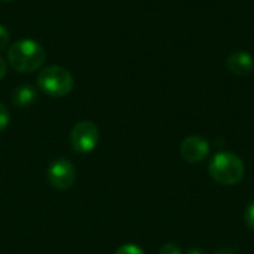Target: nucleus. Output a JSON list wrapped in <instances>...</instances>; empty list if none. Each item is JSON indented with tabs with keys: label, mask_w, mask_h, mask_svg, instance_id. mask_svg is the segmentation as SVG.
I'll return each mask as SVG.
<instances>
[{
	"label": "nucleus",
	"mask_w": 254,
	"mask_h": 254,
	"mask_svg": "<svg viewBox=\"0 0 254 254\" xmlns=\"http://www.w3.org/2000/svg\"><path fill=\"white\" fill-rule=\"evenodd\" d=\"M9 43V31L4 25L0 24V51L4 49Z\"/></svg>",
	"instance_id": "ddd939ff"
},
{
	"label": "nucleus",
	"mask_w": 254,
	"mask_h": 254,
	"mask_svg": "<svg viewBox=\"0 0 254 254\" xmlns=\"http://www.w3.org/2000/svg\"><path fill=\"white\" fill-rule=\"evenodd\" d=\"M6 71H7V65L4 63V60L0 57V80L6 76Z\"/></svg>",
	"instance_id": "4468645a"
},
{
	"label": "nucleus",
	"mask_w": 254,
	"mask_h": 254,
	"mask_svg": "<svg viewBox=\"0 0 254 254\" xmlns=\"http://www.w3.org/2000/svg\"><path fill=\"white\" fill-rule=\"evenodd\" d=\"M0 1H6L7 3V1H13V0H0Z\"/></svg>",
	"instance_id": "f3484780"
},
{
	"label": "nucleus",
	"mask_w": 254,
	"mask_h": 254,
	"mask_svg": "<svg viewBox=\"0 0 254 254\" xmlns=\"http://www.w3.org/2000/svg\"><path fill=\"white\" fill-rule=\"evenodd\" d=\"M46 58L43 46L33 39L15 42L7 51V63L18 73H33L39 70Z\"/></svg>",
	"instance_id": "f257e3e1"
},
{
	"label": "nucleus",
	"mask_w": 254,
	"mask_h": 254,
	"mask_svg": "<svg viewBox=\"0 0 254 254\" xmlns=\"http://www.w3.org/2000/svg\"><path fill=\"white\" fill-rule=\"evenodd\" d=\"M12 103L18 107V109H25L30 107L36 103L37 100V91L34 86L31 85H19L13 89L12 92Z\"/></svg>",
	"instance_id": "6e6552de"
},
{
	"label": "nucleus",
	"mask_w": 254,
	"mask_h": 254,
	"mask_svg": "<svg viewBox=\"0 0 254 254\" xmlns=\"http://www.w3.org/2000/svg\"><path fill=\"white\" fill-rule=\"evenodd\" d=\"M211 179L223 186H235L246 176V165L243 159L232 152H220L213 156L208 164Z\"/></svg>",
	"instance_id": "f03ea898"
},
{
	"label": "nucleus",
	"mask_w": 254,
	"mask_h": 254,
	"mask_svg": "<svg viewBox=\"0 0 254 254\" xmlns=\"http://www.w3.org/2000/svg\"><path fill=\"white\" fill-rule=\"evenodd\" d=\"M46 177L52 188L58 190H67L76 182V170L70 161L60 158V159H55L49 165Z\"/></svg>",
	"instance_id": "39448f33"
},
{
	"label": "nucleus",
	"mask_w": 254,
	"mask_h": 254,
	"mask_svg": "<svg viewBox=\"0 0 254 254\" xmlns=\"http://www.w3.org/2000/svg\"><path fill=\"white\" fill-rule=\"evenodd\" d=\"M159 254H183L182 253V249L174 244V243H167L161 247L159 250Z\"/></svg>",
	"instance_id": "f8f14e48"
},
{
	"label": "nucleus",
	"mask_w": 254,
	"mask_h": 254,
	"mask_svg": "<svg viewBox=\"0 0 254 254\" xmlns=\"http://www.w3.org/2000/svg\"><path fill=\"white\" fill-rule=\"evenodd\" d=\"M188 254H207L204 250H201V249H192V250H189Z\"/></svg>",
	"instance_id": "dca6fc26"
},
{
	"label": "nucleus",
	"mask_w": 254,
	"mask_h": 254,
	"mask_svg": "<svg viewBox=\"0 0 254 254\" xmlns=\"http://www.w3.org/2000/svg\"><path fill=\"white\" fill-rule=\"evenodd\" d=\"M100 132L98 127L91 121H80L77 122L71 132H70V143L71 147L77 153H89L98 144Z\"/></svg>",
	"instance_id": "20e7f679"
},
{
	"label": "nucleus",
	"mask_w": 254,
	"mask_h": 254,
	"mask_svg": "<svg viewBox=\"0 0 254 254\" xmlns=\"http://www.w3.org/2000/svg\"><path fill=\"white\" fill-rule=\"evenodd\" d=\"M210 153V143L201 135H189L180 144V155L189 164L202 162Z\"/></svg>",
	"instance_id": "423d86ee"
},
{
	"label": "nucleus",
	"mask_w": 254,
	"mask_h": 254,
	"mask_svg": "<svg viewBox=\"0 0 254 254\" xmlns=\"http://www.w3.org/2000/svg\"><path fill=\"white\" fill-rule=\"evenodd\" d=\"M115 254H144V252L135 244H124L116 250Z\"/></svg>",
	"instance_id": "9d476101"
},
{
	"label": "nucleus",
	"mask_w": 254,
	"mask_h": 254,
	"mask_svg": "<svg viewBox=\"0 0 254 254\" xmlns=\"http://www.w3.org/2000/svg\"><path fill=\"white\" fill-rule=\"evenodd\" d=\"M9 121H10V115H9V110L7 107L0 103V132L4 131L9 125Z\"/></svg>",
	"instance_id": "9b49d317"
},
{
	"label": "nucleus",
	"mask_w": 254,
	"mask_h": 254,
	"mask_svg": "<svg viewBox=\"0 0 254 254\" xmlns=\"http://www.w3.org/2000/svg\"><path fill=\"white\" fill-rule=\"evenodd\" d=\"M228 70L235 76H249L254 68L253 57L249 52L238 51L228 57Z\"/></svg>",
	"instance_id": "0eeeda50"
},
{
	"label": "nucleus",
	"mask_w": 254,
	"mask_h": 254,
	"mask_svg": "<svg viewBox=\"0 0 254 254\" xmlns=\"http://www.w3.org/2000/svg\"><path fill=\"white\" fill-rule=\"evenodd\" d=\"M213 254H240V253H238V252H235V250H232V249H220V250L214 252Z\"/></svg>",
	"instance_id": "2eb2a0df"
},
{
	"label": "nucleus",
	"mask_w": 254,
	"mask_h": 254,
	"mask_svg": "<svg viewBox=\"0 0 254 254\" xmlns=\"http://www.w3.org/2000/svg\"><path fill=\"white\" fill-rule=\"evenodd\" d=\"M37 85L43 94L60 98L68 95L73 91L74 77L67 68L61 65H48L40 70L37 76Z\"/></svg>",
	"instance_id": "7ed1b4c3"
},
{
	"label": "nucleus",
	"mask_w": 254,
	"mask_h": 254,
	"mask_svg": "<svg viewBox=\"0 0 254 254\" xmlns=\"http://www.w3.org/2000/svg\"><path fill=\"white\" fill-rule=\"evenodd\" d=\"M244 222L249 229L254 231V199L247 204V207L244 210Z\"/></svg>",
	"instance_id": "1a4fd4ad"
}]
</instances>
